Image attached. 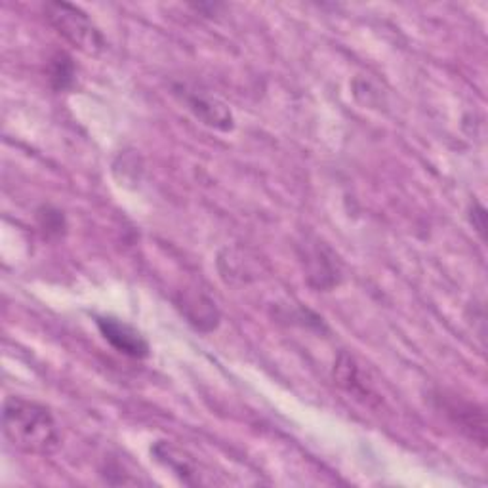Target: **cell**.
<instances>
[{"instance_id": "cell-5", "label": "cell", "mask_w": 488, "mask_h": 488, "mask_svg": "<svg viewBox=\"0 0 488 488\" xmlns=\"http://www.w3.org/2000/svg\"><path fill=\"white\" fill-rule=\"evenodd\" d=\"M186 101L189 105V110L205 124L215 126V129H222V130L231 129V113L222 103H218L212 98L198 96V94H187Z\"/></svg>"}, {"instance_id": "cell-3", "label": "cell", "mask_w": 488, "mask_h": 488, "mask_svg": "<svg viewBox=\"0 0 488 488\" xmlns=\"http://www.w3.org/2000/svg\"><path fill=\"white\" fill-rule=\"evenodd\" d=\"M98 329L101 336L111 343L119 351L134 359H143L149 355V346L146 338L138 330H134L130 324H126L113 317H98Z\"/></svg>"}, {"instance_id": "cell-7", "label": "cell", "mask_w": 488, "mask_h": 488, "mask_svg": "<svg viewBox=\"0 0 488 488\" xmlns=\"http://www.w3.org/2000/svg\"><path fill=\"white\" fill-rule=\"evenodd\" d=\"M50 81L56 90H67L75 81V67L69 56L58 53L50 65Z\"/></svg>"}, {"instance_id": "cell-4", "label": "cell", "mask_w": 488, "mask_h": 488, "mask_svg": "<svg viewBox=\"0 0 488 488\" xmlns=\"http://www.w3.org/2000/svg\"><path fill=\"white\" fill-rule=\"evenodd\" d=\"M448 414L452 416L456 426L460 429L467 431V435L474 441H479L484 445V414L472 403H458V401H450L445 405Z\"/></svg>"}, {"instance_id": "cell-2", "label": "cell", "mask_w": 488, "mask_h": 488, "mask_svg": "<svg viewBox=\"0 0 488 488\" xmlns=\"http://www.w3.org/2000/svg\"><path fill=\"white\" fill-rule=\"evenodd\" d=\"M44 14L58 34L88 56H98L105 50L103 34L81 8L67 3H48Z\"/></svg>"}, {"instance_id": "cell-1", "label": "cell", "mask_w": 488, "mask_h": 488, "mask_svg": "<svg viewBox=\"0 0 488 488\" xmlns=\"http://www.w3.org/2000/svg\"><path fill=\"white\" fill-rule=\"evenodd\" d=\"M3 429L8 443L27 455L48 456L62 445L58 422L50 410L22 397H8L3 414Z\"/></svg>"}, {"instance_id": "cell-6", "label": "cell", "mask_w": 488, "mask_h": 488, "mask_svg": "<svg viewBox=\"0 0 488 488\" xmlns=\"http://www.w3.org/2000/svg\"><path fill=\"white\" fill-rule=\"evenodd\" d=\"M155 456L160 464H165L167 467H170L172 472L182 477L186 483H193L191 477H196L198 479V474H196V465L193 462V458H189L186 452H182L179 448L168 445V443H158L155 448ZM198 483H201V479H198Z\"/></svg>"}]
</instances>
